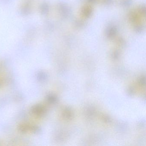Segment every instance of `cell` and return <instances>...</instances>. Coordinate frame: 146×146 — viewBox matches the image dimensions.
<instances>
[{
  "label": "cell",
  "instance_id": "cell-4",
  "mask_svg": "<svg viewBox=\"0 0 146 146\" xmlns=\"http://www.w3.org/2000/svg\"><path fill=\"white\" fill-rule=\"evenodd\" d=\"M129 18L132 23H136L138 19V15L135 13H131L129 16Z\"/></svg>",
  "mask_w": 146,
  "mask_h": 146
},
{
  "label": "cell",
  "instance_id": "cell-3",
  "mask_svg": "<svg viewBox=\"0 0 146 146\" xmlns=\"http://www.w3.org/2000/svg\"><path fill=\"white\" fill-rule=\"evenodd\" d=\"M60 11L61 12V14L64 17H68L70 14V10L69 7L65 4H60L59 6Z\"/></svg>",
  "mask_w": 146,
  "mask_h": 146
},
{
  "label": "cell",
  "instance_id": "cell-5",
  "mask_svg": "<svg viewBox=\"0 0 146 146\" xmlns=\"http://www.w3.org/2000/svg\"><path fill=\"white\" fill-rule=\"evenodd\" d=\"M85 25V22L82 20H78L75 23V25L78 28H83Z\"/></svg>",
  "mask_w": 146,
  "mask_h": 146
},
{
  "label": "cell",
  "instance_id": "cell-2",
  "mask_svg": "<svg viewBox=\"0 0 146 146\" xmlns=\"http://www.w3.org/2000/svg\"><path fill=\"white\" fill-rule=\"evenodd\" d=\"M93 10L91 7L86 6L83 7L82 10V15L85 17H90L93 13Z\"/></svg>",
  "mask_w": 146,
  "mask_h": 146
},
{
  "label": "cell",
  "instance_id": "cell-9",
  "mask_svg": "<svg viewBox=\"0 0 146 146\" xmlns=\"http://www.w3.org/2000/svg\"><path fill=\"white\" fill-rule=\"evenodd\" d=\"M117 42L120 46H124L125 44V41L123 38H121V37H119V38H118L117 40Z\"/></svg>",
  "mask_w": 146,
  "mask_h": 146
},
{
  "label": "cell",
  "instance_id": "cell-6",
  "mask_svg": "<svg viewBox=\"0 0 146 146\" xmlns=\"http://www.w3.org/2000/svg\"><path fill=\"white\" fill-rule=\"evenodd\" d=\"M131 0H121L120 4L123 7H128L131 5Z\"/></svg>",
  "mask_w": 146,
  "mask_h": 146
},
{
  "label": "cell",
  "instance_id": "cell-10",
  "mask_svg": "<svg viewBox=\"0 0 146 146\" xmlns=\"http://www.w3.org/2000/svg\"><path fill=\"white\" fill-rule=\"evenodd\" d=\"M113 1V0H103V3L106 5H111Z\"/></svg>",
  "mask_w": 146,
  "mask_h": 146
},
{
  "label": "cell",
  "instance_id": "cell-7",
  "mask_svg": "<svg viewBox=\"0 0 146 146\" xmlns=\"http://www.w3.org/2000/svg\"><path fill=\"white\" fill-rule=\"evenodd\" d=\"M135 31L137 33H140L142 32L143 29V27L142 25H137L135 27Z\"/></svg>",
  "mask_w": 146,
  "mask_h": 146
},
{
  "label": "cell",
  "instance_id": "cell-12",
  "mask_svg": "<svg viewBox=\"0 0 146 146\" xmlns=\"http://www.w3.org/2000/svg\"><path fill=\"white\" fill-rule=\"evenodd\" d=\"M88 1L90 3H94L96 1V0H88Z\"/></svg>",
  "mask_w": 146,
  "mask_h": 146
},
{
  "label": "cell",
  "instance_id": "cell-1",
  "mask_svg": "<svg viewBox=\"0 0 146 146\" xmlns=\"http://www.w3.org/2000/svg\"><path fill=\"white\" fill-rule=\"evenodd\" d=\"M117 30L115 26H109L106 30V36L109 38H112L116 35Z\"/></svg>",
  "mask_w": 146,
  "mask_h": 146
},
{
  "label": "cell",
  "instance_id": "cell-8",
  "mask_svg": "<svg viewBox=\"0 0 146 146\" xmlns=\"http://www.w3.org/2000/svg\"><path fill=\"white\" fill-rule=\"evenodd\" d=\"M139 11L141 14L145 15V12H146V8H145V6L144 5H142L139 7Z\"/></svg>",
  "mask_w": 146,
  "mask_h": 146
},
{
  "label": "cell",
  "instance_id": "cell-11",
  "mask_svg": "<svg viewBox=\"0 0 146 146\" xmlns=\"http://www.w3.org/2000/svg\"><path fill=\"white\" fill-rule=\"evenodd\" d=\"M113 58L114 59H117L118 58L119 53L117 51H115L112 54Z\"/></svg>",
  "mask_w": 146,
  "mask_h": 146
}]
</instances>
